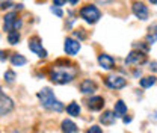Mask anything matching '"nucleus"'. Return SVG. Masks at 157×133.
I'll use <instances>...</instances> for the list:
<instances>
[{"label":"nucleus","mask_w":157,"mask_h":133,"mask_svg":"<svg viewBox=\"0 0 157 133\" xmlns=\"http://www.w3.org/2000/svg\"><path fill=\"white\" fill-rule=\"evenodd\" d=\"M115 118H117V115L115 112H104V114L100 116V121L104 124V126H110V124H113L115 123Z\"/></svg>","instance_id":"2eb2a0df"},{"label":"nucleus","mask_w":157,"mask_h":133,"mask_svg":"<svg viewBox=\"0 0 157 133\" xmlns=\"http://www.w3.org/2000/svg\"><path fill=\"white\" fill-rule=\"evenodd\" d=\"M80 17L85 20L86 23L94 24V23H97L98 20L101 18V12H100V9H98L97 6H94V5H86V6H83V8L80 9Z\"/></svg>","instance_id":"7ed1b4c3"},{"label":"nucleus","mask_w":157,"mask_h":133,"mask_svg":"<svg viewBox=\"0 0 157 133\" xmlns=\"http://www.w3.org/2000/svg\"><path fill=\"white\" fill-rule=\"evenodd\" d=\"M80 91H82L83 94H92V92L97 91V85H95V82H92L91 79H86V80L82 82Z\"/></svg>","instance_id":"ddd939ff"},{"label":"nucleus","mask_w":157,"mask_h":133,"mask_svg":"<svg viewBox=\"0 0 157 133\" xmlns=\"http://www.w3.org/2000/svg\"><path fill=\"white\" fill-rule=\"evenodd\" d=\"M127 114V104L124 103V101H117L115 103V115H117V118H122L124 115Z\"/></svg>","instance_id":"dca6fc26"},{"label":"nucleus","mask_w":157,"mask_h":133,"mask_svg":"<svg viewBox=\"0 0 157 133\" xmlns=\"http://www.w3.org/2000/svg\"><path fill=\"white\" fill-rule=\"evenodd\" d=\"M132 121V118H127V116H124V123L127 124V123H130Z\"/></svg>","instance_id":"c85d7f7f"},{"label":"nucleus","mask_w":157,"mask_h":133,"mask_svg":"<svg viewBox=\"0 0 157 133\" xmlns=\"http://www.w3.org/2000/svg\"><path fill=\"white\" fill-rule=\"evenodd\" d=\"M150 70L157 71V62H151V64H150Z\"/></svg>","instance_id":"cd10ccee"},{"label":"nucleus","mask_w":157,"mask_h":133,"mask_svg":"<svg viewBox=\"0 0 157 133\" xmlns=\"http://www.w3.org/2000/svg\"><path fill=\"white\" fill-rule=\"evenodd\" d=\"M52 12H53V14H56L58 17H62V15H63V12H62V9H60L59 6H55V5L52 6Z\"/></svg>","instance_id":"5701e85b"},{"label":"nucleus","mask_w":157,"mask_h":133,"mask_svg":"<svg viewBox=\"0 0 157 133\" xmlns=\"http://www.w3.org/2000/svg\"><path fill=\"white\" fill-rule=\"evenodd\" d=\"M133 47L135 49H139V50H142V52H148V45H145V44H133Z\"/></svg>","instance_id":"b1692460"},{"label":"nucleus","mask_w":157,"mask_h":133,"mask_svg":"<svg viewBox=\"0 0 157 133\" xmlns=\"http://www.w3.org/2000/svg\"><path fill=\"white\" fill-rule=\"evenodd\" d=\"M150 3H153V5H157V0H148Z\"/></svg>","instance_id":"7c9ffc66"},{"label":"nucleus","mask_w":157,"mask_h":133,"mask_svg":"<svg viewBox=\"0 0 157 133\" xmlns=\"http://www.w3.org/2000/svg\"><path fill=\"white\" fill-rule=\"evenodd\" d=\"M154 83H156V77H153V76L144 77V79H140V82H139V85H140L142 88H151Z\"/></svg>","instance_id":"6ab92c4d"},{"label":"nucleus","mask_w":157,"mask_h":133,"mask_svg":"<svg viewBox=\"0 0 157 133\" xmlns=\"http://www.w3.org/2000/svg\"><path fill=\"white\" fill-rule=\"evenodd\" d=\"M77 2H78V0H70V3H71V5H76Z\"/></svg>","instance_id":"c756f323"},{"label":"nucleus","mask_w":157,"mask_h":133,"mask_svg":"<svg viewBox=\"0 0 157 133\" xmlns=\"http://www.w3.org/2000/svg\"><path fill=\"white\" fill-rule=\"evenodd\" d=\"M38 98L41 100V104L47 109V111H55V112H62L63 111V104L55 97L53 91L50 88H44L38 92Z\"/></svg>","instance_id":"f03ea898"},{"label":"nucleus","mask_w":157,"mask_h":133,"mask_svg":"<svg viewBox=\"0 0 157 133\" xmlns=\"http://www.w3.org/2000/svg\"><path fill=\"white\" fill-rule=\"evenodd\" d=\"M147 41L150 42V44H154L157 41V30L154 33H148V37H147Z\"/></svg>","instance_id":"4be33fe9"},{"label":"nucleus","mask_w":157,"mask_h":133,"mask_svg":"<svg viewBox=\"0 0 157 133\" xmlns=\"http://www.w3.org/2000/svg\"><path fill=\"white\" fill-rule=\"evenodd\" d=\"M48 76H50V80L53 83L65 85V83H70V82H73L76 79V76H77V68L71 62L63 61V59H59V61H56V64H53L50 67Z\"/></svg>","instance_id":"f257e3e1"},{"label":"nucleus","mask_w":157,"mask_h":133,"mask_svg":"<svg viewBox=\"0 0 157 133\" xmlns=\"http://www.w3.org/2000/svg\"><path fill=\"white\" fill-rule=\"evenodd\" d=\"M132 11H133V14H135L139 20H147L148 18V14H150V12H148V8H147L144 3H140V2L133 3Z\"/></svg>","instance_id":"6e6552de"},{"label":"nucleus","mask_w":157,"mask_h":133,"mask_svg":"<svg viewBox=\"0 0 157 133\" xmlns=\"http://www.w3.org/2000/svg\"><path fill=\"white\" fill-rule=\"evenodd\" d=\"M86 133H103V130H101L98 126H92L91 129H88V132Z\"/></svg>","instance_id":"393cba45"},{"label":"nucleus","mask_w":157,"mask_h":133,"mask_svg":"<svg viewBox=\"0 0 157 133\" xmlns=\"http://www.w3.org/2000/svg\"><path fill=\"white\" fill-rule=\"evenodd\" d=\"M67 3V0H53V5L55 6H62V5H65Z\"/></svg>","instance_id":"bb28decb"},{"label":"nucleus","mask_w":157,"mask_h":133,"mask_svg":"<svg viewBox=\"0 0 157 133\" xmlns=\"http://www.w3.org/2000/svg\"><path fill=\"white\" fill-rule=\"evenodd\" d=\"M5 80H6L8 83H12V82L15 80V73L11 71V70H8V71L5 73Z\"/></svg>","instance_id":"412c9836"},{"label":"nucleus","mask_w":157,"mask_h":133,"mask_svg":"<svg viewBox=\"0 0 157 133\" xmlns=\"http://www.w3.org/2000/svg\"><path fill=\"white\" fill-rule=\"evenodd\" d=\"M78 127L71 121V119H63L62 121V132L63 133H76Z\"/></svg>","instance_id":"4468645a"},{"label":"nucleus","mask_w":157,"mask_h":133,"mask_svg":"<svg viewBox=\"0 0 157 133\" xmlns=\"http://www.w3.org/2000/svg\"><path fill=\"white\" fill-rule=\"evenodd\" d=\"M29 49H30V52H33L38 57L47 56V52H45V49L42 47V42H41V39H39L38 37H32V38L29 39Z\"/></svg>","instance_id":"39448f33"},{"label":"nucleus","mask_w":157,"mask_h":133,"mask_svg":"<svg viewBox=\"0 0 157 133\" xmlns=\"http://www.w3.org/2000/svg\"><path fill=\"white\" fill-rule=\"evenodd\" d=\"M103 106H104V100H103V97H100V95L91 97V98L88 100V108H89L91 111H101Z\"/></svg>","instance_id":"f8f14e48"},{"label":"nucleus","mask_w":157,"mask_h":133,"mask_svg":"<svg viewBox=\"0 0 157 133\" xmlns=\"http://www.w3.org/2000/svg\"><path fill=\"white\" fill-rule=\"evenodd\" d=\"M27 62V59L24 56H21L18 53H15V55H12L11 56V64L14 65V67H21V65H24Z\"/></svg>","instance_id":"f3484780"},{"label":"nucleus","mask_w":157,"mask_h":133,"mask_svg":"<svg viewBox=\"0 0 157 133\" xmlns=\"http://www.w3.org/2000/svg\"><path fill=\"white\" fill-rule=\"evenodd\" d=\"M98 64L104 70H112L115 67V59L106 53H101V55H98Z\"/></svg>","instance_id":"9b49d317"},{"label":"nucleus","mask_w":157,"mask_h":133,"mask_svg":"<svg viewBox=\"0 0 157 133\" xmlns=\"http://www.w3.org/2000/svg\"><path fill=\"white\" fill-rule=\"evenodd\" d=\"M106 86H109L110 89H121L127 85V80L121 76H107L104 79Z\"/></svg>","instance_id":"423d86ee"},{"label":"nucleus","mask_w":157,"mask_h":133,"mask_svg":"<svg viewBox=\"0 0 157 133\" xmlns=\"http://www.w3.org/2000/svg\"><path fill=\"white\" fill-rule=\"evenodd\" d=\"M20 27H21V20L18 18L17 12H9V14L5 15V18H3V29L8 30V33L12 32V30H18Z\"/></svg>","instance_id":"20e7f679"},{"label":"nucleus","mask_w":157,"mask_h":133,"mask_svg":"<svg viewBox=\"0 0 157 133\" xmlns=\"http://www.w3.org/2000/svg\"><path fill=\"white\" fill-rule=\"evenodd\" d=\"M18 41H20L18 30H12V32L8 33V42H11V44H17Z\"/></svg>","instance_id":"aec40b11"},{"label":"nucleus","mask_w":157,"mask_h":133,"mask_svg":"<svg viewBox=\"0 0 157 133\" xmlns=\"http://www.w3.org/2000/svg\"><path fill=\"white\" fill-rule=\"evenodd\" d=\"M74 37H76V38H78L80 41H82V39H85V32H83V30L80 29L78 32H74Z\"/></svg>","instance_id":"a878e982"},{"label":"nucleus","mask_w":157,"mask_h":133,"mask_svg":"<svg viewBox=\"0 0 157 133\" xmlns=\"http://www.w3.org/2000/svg\"><path fill=\"white\" fill-rule=\"evenodd\" d=\"M0 101H2V103H0V114L3 115V116H5L6 114H9V112L14 109V103H12V100H11L9 97H6L5 92H2V95H0Z\"/></svg>","instance_id":"1a4fd4ad"},{"label":"nucleus","mask_w":157,"mask_h":133,"mask_svg":"<svg viewBox=\"0 0 157 133\" xmlns=\"http://www.w3.org/2000/svg\"><path fill=\"white\" fill-rule=\"evenodd\" d=\"M67 112H68V115H71V116H78L80 115V106H78V103H70L67 106Z\"/></svg>","instance_id":"a211bd4d"},{"label":"nucleus","mask_w":157,"mask_h":133,"mask_svg":"<svg viewBox=\"0 0 157 133\" xmlns=\"http://www.w3.org/2000/svg\"><path fill=\"white\" fill-rule=\"evenodd\" d=\"M63 50H65L67 55H71L73 56V55H76L78 50H80V42L73 38H67L65 39V44H63Z\"/></svg>","instance_id":"9d476101"},{"label":"nucleus","mask_w":157,"mask_h":133,"mask_svg":"<svg viewBox=\"0 0 157 133\" xmlns=\"http://www.w3.org/2000/svg\"><path fill=\"white\" fill-rule=\"evenodd\" d=\"M147 61V56H145V52H136V50H133L128 56L125 57V64L127 65H140V64H144Z\"/></svg>","instance_id":"0eeeda50"}]
</instances>
